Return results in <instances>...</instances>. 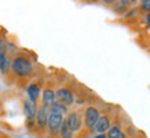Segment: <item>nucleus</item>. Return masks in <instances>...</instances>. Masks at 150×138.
Instances as JSON below:
<instances>
[{
    "label": "nucleus",
    "instance_id": "nucleus-1",
    "mask_svg": "<svg viewBox=\"0 0 150 138\" xmlns=\"http://www.w3.org/2000/svg\"><path fill=\"white\" fill-rule=\"evenodd\" d=\"M33 71V64L25 56H16L11 61V73L17 78H25L29 77Z\"/></svg>",
    "mask_w": 150,
    "mask_h": 138
},
{
    "label": "nucleus",
    "instance_id": "nucleus-2",
    "mask_svg": "<svg viewBox=\"0 0 150 138\" xmlns=\"http://www.w3.org/2000/svg\"><path fill=\"white\" fill-rule=\"evenodd\" d=\"M99 117H100V110L96 106H88L85 109V112H83V126L88 130L93 131Z\"/></svg>",
    "mask_w": 150,
    "mask_h": 138
},
{
    "label": "nucleus",
    "instance_id": "nucleus-3",
    "mask_svg": "<svg viewBox=\"0 0 150 138\" xmlns=\"http://www.w3.org/2000/svg\"><path fill=\"white\" fill-rule=\"evenodd\" d=\"M63 123H64V117L59 114V113H56V112H52L49 113V119H47V130L49 133L52 134V135H57L60 134V130H61V126H63Z\"/></svg>",
    "mask_w": 150,
    "mask_h": 138
},
{
    "label": "nucleus",
    "instance_id": "nucleus-4",
    "mask_svg": "<svg viewBox=\"0 0 150 138\" xmlns=\"http://www.w3.org/2000/svg\"><path fill=\"white\" fill-rule=\"evenodd\" d=\"M56 99L59 102H61V103H64L67 107L72 106L75 102L72 91L70 88H67V87H61V88H59V89L56 91Z\"/></svg>",
    "mask_w": 150,
    "mask_h": 138
},
{
    "label": "nucleus",
    "instance_id": "nucleus-5",
    "mask_svg": "<svg viewBox=\"0 0 150 138\" xmlns=\"http://www.w3.org/2000/svg\"><path fill=\"white\" fill-rule=\"evenodd\" d=\"M65 124L70 127V130L72 133H76V131H79L81 128H82V124H83V120H82V117L78 112H70L67 117H65Z\"/></svg>",
    "mask_w": 150,
    "mask_h": 138
},
{
    "label": "nucleus",
    "instance_id": "nucleus-6",
    "mask_svg": "<svg viewBox=\"0 0 150 138\" xmlns=\"http://www.w3.org/2000/svg\"><path fill=\"white\" fill-rule=\"evenodd\" d=\"M110 128H111V119H110V116H107V114H100L96 126L93 128V131L97 134H104V133H107Z\"/></svg>",
    "mask_w": 150,
    "mask_h": 138
},
{
    "label": "nucleus",
    "instance_id": "nucleus-7",
    "mask_svg": "<svg viewBox=\"0 0 150 138\" xmlns=\"http://www.w3.org/2000/svg\"><path fill=\"white\" fill-rule=\"evenodd\" d=\"M22 107H24V114L27 117V122L32 123L36 119V113H38L36 103L31 102L29 99H25V101L22 102Z\"/></svg>",
    "mask_w": 150,
    "mask_h": 138
},
{
    "label": "nucleus",
    "instance_id": "nucleus-8",
    "mask_svg": "<svg viewBox=\"0 0 150 138\" xmlns=\"http://www.w3.org/2000/svg\"><path fill=\"white\" fill-rule=\"evenodd\" d=\"M49 113H50V109L45 106L38 107V113H36V126L39 128H45L47 126V119H49Z\"/></svg>",
    "mask_w": 150,
    "mask_h": 138
},
{
    "label": "nucleus",
    "instance_id": "nucleus-9",
    "mask_svg": "<svg viewBox=\"0 0 150 138\" xmlns=\"http://www.w3.org/2000/svg\"><path fill=\"white\" fill-rule=\"evenodd\" d=\"M56 101H57L56 99V91L52 89V88H45L42 94V106L50 109Z\"/></svg>",
    "mask_w": 150,
    "mask_h": 138
},
{
    "label": "nucleus",
    "instance_id": "nucleus-10",
    "mask_svg": "<svg viewBox=\"0 0 150 138\" xmlns=\"http://www.w3.org/2000/svg\"><path fill=\"white\" fill-rule=\"evenodd\" d=\"M27 95H28V99L33 103H36L38 99H39V95H40V87L35 82L28 85L27 88Z\"/></svg>",
    "mask_w": 150,
    "mask_h": 138
},
{
    "label": "nucleus",
    "instance_id": "nucleus-11",
    "mask_svg": "<svg viewBox=\"0 0 150 138\" xmlns=\"http://www.w3.org/2000/svg\"><path fill=\"white\" fill-rule=\"evenodd\" d=\"M107 138H127V135H125V133L122 131V128L120 127L118 124H115V126H111V128L107 131Z\"/></svg>",
    "mask_w": 150,
    "mask_h": 138
},
{
    "label": "nucleus",
    "instance_id": "nucleus-12",
    "mask_svg": "<svg viewBox=\"0 0 150 138\" xmlns=\"http://www.w3.org/2000/svg\"><path fill=\"white\" fill-rule=\"evenodd\" d=\"M129 6H131V1H114V4H112V10L115 11V13H125V11H128Z\"/></svg>",
    "mask_w": 150,
    "mask_h": 138
},
{
    "label": "nucleus",
    "instance_id": "nucleus-13",
    "mask_svg": "<svg viewBox=\"0 0 150 138\" xmlns=\"http://www.w3.org/2000/svg\"><path fill=\"white\" fill-rule=\"evenodd\" d=\"M50 110L52 112H56V113H59L61 116H64V114H68V107L65 106L64 103H61V102L56 101L53 103V106L50 107Z\"/></svg>",
    "mask_w": 150,
    "mask_h": 138
},
{
    "label": "nucleus",
    "instance_id": "nucleus-14",
    "mask_svg": "<svg viewBox=\"0 0 150 138\" xmlns=\"http://www.w3.org/2000/svg\"><path fill=\"white\" fill-rule=\"evenodd\" d=\"M60 138H74V133L70 130V127L65 124V122L63 123V126H61V130H60Z\"/></svg>",
    "mask_w": 150,
    "mask_h": 138
},
{
    "label": "nucleus",
    "instance_id": "nucleus-15",
    "mask_svg": "<svg viewBox=\"0 0 150 138\" xmlns=\"http://www.w3.org/2000/svg\"><path fill=\"white\" fill-rule=\"evenodd\" d=\"M139 10L146 11V13H150V0H143L139 3Z\"/></svg>",
    "mask_w": 150,
    "mask_h": 138
},
{
    "label": "nucleus",
    "instance_id": "nucleus-16",
    "mask_svg": "<svg viewBox=\"0 0 150 138\" xmlns=\"http://www.w3.org/2000/svg\"><path fill=\"white\" fill-rule=\"evenodd\" d=\"M93 138H107V135H106V134H97V135H95Z\"/></svg>",
    "mask_w": 150,
    "mask_h": 138
},
{
    "label": "nucleus",
    "instance_id": "nucleus-17",
    "mask_svg": "<svg viewBox=\"0 0 150 138\" xmlns=\"http://www.w3.org/2000/svg\"><path fill=\"white\" fill-rule=\"evenodd\" d=\"M146 22H147V24H150V13H147V14H146Z\"/></svg>",
    "mask_w": 150,
    "mask_h": 138
},
{
    "label": "nucleus",
    "instance_id": "nucleus-18",
    "mask_svg": "<svg viewBox=\"0 0 150 138\" xmlns=\"http://www.w3.org/2000/svg\"><path fill=\"white\" fill-rule=\"evenodd\" d=\"M47 138H52V137H47Z\"/></svg>",
    "mask_w": 150,
    "mask_h": 138
}]
</instances>
